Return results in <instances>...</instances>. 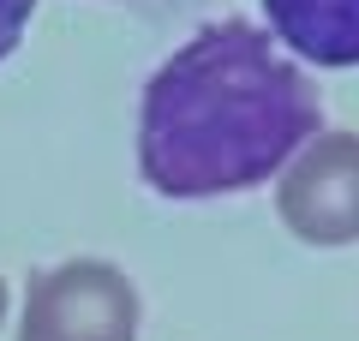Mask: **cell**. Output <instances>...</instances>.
<instances>
[{
    "mask_svg": "<svg viewBox=\"0 0 359 341\" xmlns=\"http://www.w3.org/2000/svg\"><path fill=\"white\" fill-rule=\"evenodd\" d=\"M323 132L318 84L245 18L198 30L138 102V174L162 198H222L282 174Z\"/></svg>",
    "mask_w": 359,
    "mask_h": 341,
    "instance_id": "cell-1",
    "label": "cell"
},
{
    "mask_svg": "<svg viewBox=\"0 0 359 341\" xmlns=\"http://www.w3.org/2000/svg\"><path fill=\"white\" fill-rule=\"evenodd\" d=\"M276 42L311 66H359V0H264Z\"/></svg>",
    "mask_w": 359,
    "mask_h": 341,
    "instance_id": "cell-4",
    "label": "cell"
},
{
    "mask_svg": "<svg viewBox=\"0 0 359 341\" xmlns=\"http://www.w3.org/2000/svg\"><path fill=\"white\" fill-rule=\"evenodd\" d=\"M30 13H36V0H0V60L18 48V36H25Z\"/></svg>",
    "mask_w": 359,
    "mask_h": 341,
    "instance_id": "cell-5",
    "label": "cell"
},
{
    "mask_svg": "<svg viewBox=\"0 0 359 341\" xmlns=\"http://www.w3.org/2000/svg\"><path fill=\"white\" fill-rule=\"evenodd\" d=\"M0 323H6V281H0Z\"/></svg>",
    "mask_w": 359,
    "mask_h": 341,
    "instance_id": "cell-6",
    "label": "cell"
},
{
    "mask_svg": "<svg viewBox=\"0 0 359 341\" xmlns=\"http://www.w3.org/2000/svg\"><path fill=\"white\" fill-rule=\"evenodd\" d=\"M276 210L306 246L359 240V132H318L276 180Z\"/></svg>",
    "mask_w": 359,
    "mask_h": 341,
    "instance_id": "cell-3",
    "label": "cell"
},
{
    "mask_svg": "<svg viewBox=\"0 0 359 341\" xmlns=\"http://www.w3.org/2000/svg\"><path fill=\"white\" fill-rule=\"evenodd\" d=\"M18 341H138V293L102 258H72L30 281Z\"/></svg>",
    "mask_w": 359,
    "mask_h": 341,
    "instance_id": "cell-2",
    "label": "cell"
}]
</instances>
